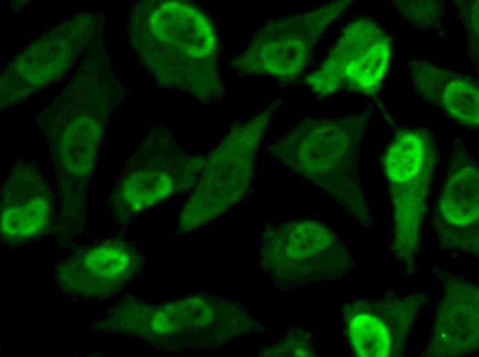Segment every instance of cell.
Returning <instances> with one entry per match:
<instances>
[{
  "label": "cell",
  "instance_id": "cell-1",
  "mask_svg": "<svg viewBox=\"0 0 479 357\" xmlns=\"http://www.w3.org/2000/svg\"><path fill=\"white\" fill-rule=\"evenodd\" d=\"M101 101L56 102L43 116L58 190V233L72 239L85 229L86 194L94 174L107 120Z\"/></svg>",
  "mask_w": 479,
  "mask_h": 357
},
{
  "label": "cell",
  "instance_id": "cell-2",
  "mask_svg": "<svg viewBox=\"0 0 479 357\" xmlns=\"http://www.w3.org/2000/svg\"><path fill=\"white\" fill-rule=\"evenodd\" d=\"M436 137L426 126L396 131L383 157L392 207L390 249L413 272L421 249V229L438 162Z\"/></svg>",
  "mask_w": 479,
  "mask_h": 357
},
{
  "label": "cell",
  "instance_id": "cell-3",
  "mask_svg": "<svg viewBox=\"0 0 479 357\" xmlns=\"http://www.w3.org/2000/svg\"><path fill=\"white\" fill-rule=\"evenodd\" d=\"M392 56L390 34L371 19L349 22L324 61L306 82L321 97L348 90L376 93L387 75Z\"/></svg>",
  "mask_w": 479,
  "mask_h": 357
},
{
  "label": "cell",
  "instance_id": "cell-4",
  "mask_svg": "<svg viewBox=\"0 0 479 357\" xmlns=\"http://www.w3.org/2000/svg\"><path fill=\"white\" fill-rule=\"evenodd\" d=\"M353 3L332 1L300 14L266 23L247 52L251 69L277 80L292 81L310 61L319 38Z\"/></svg>",
  "mask_w": 479,
  "mask_h": 357
},
{
  "label": "cell",
  "instance_id": "cell-5",
  "mask_svg": "<svg viewBox=\"0 0 479 357\" xmlns=\"http://www.w3.org/2000/svg\"><path fill=\"white\" fill-rule=\"evenodd\" d=\"M198 295L160 306L145 303L139 338L158 345L211 343L239 333L250 321L234 303Z\"/></svg>",
  "mask_w": 479,
  "mask_h": 357
},
{
  "label": "cell",
  "instance_id": "cell-6",
  "mask_svg": "<svg viewBox=\"0 0 479 357\" xmlns=\"http://www.w3.org/2000/svg\"><path fill=\"white\" fill-rule=\"evenodd\" d=\"M427 300L422 292L399 294L386 290L374 299L349 303L345 316L354 353L363 357L403 356L419 312Z\"/></svg>",
  "mask_w": 479,
  "mask_h": 357
},
{
  "label": "cell",
  "instance_id": "cell-7",
  "mask_svg": "<svg viewBox=\"0 0 479 357\" xmlns=\"http://www.w3.org/2000/svg\"><path fill=\"white\" fill-rule=\"evenodd\" d=\"M478 173L476 161L457 138L435 211L440 246L445 251L478 255Z\"/></svg>",
  "mask_w": 479,
  "mask_h": 357
},
{
  "label": "cell",
  "instance_id": "cell-8",
  "mask_svg": "<svg viewBox=\"0 0 479 357\" xmlns=\"http://www.w3.org/2000/svg\"><path fill=\"white\" fill-rule=\"evenodd\" d=\"M142 255L129 243L100 241L77 249L54 269L59 289L70 295L105 299L142 270Z\"/></svg>",
  "mask_w": 479,
  "mask_h": 357
},
{
  "label": "cell",
  "instance_id": "cell-9",
  "mask_svg": "<svg viewBox=\"0 0 479 357\" xmlns=\"http://www.w3.org/2000/svg\"><path fill=\"white\" fill-rule=\"evenodd\" d=\"M53 201L52 190L34 163L13 164L0 191L1 241L19 246L47 234Z\"/></svg>",
  "mask_w": 479,
  "mask_h": 357
},
{
  "label": "cell",
  "instance_id": "cell-10",
  "mask_svg": "<svg viewBox=\"0 0 479 357\" xmlns=\"http://www.w3.org/2000/svg\"><path fill=\"white\" fill-rule=\"evenodd\" d=\"M443 295L437 304L432 330L422 354L454 357L478 351L479 290L467 279L438 270Z\"/></svg>",
  "mask_w": 479,
  "mask_h": 357
},
{
  "label": "cell",
  "instance_id": "cell-11",
  "mask_svg": "<svg viewBox=\"0 0 479 357\" xmlns=\"http://www.w3.org/2000/svg\"><path fill=\"white\" fill-rule=\"evenodd\" d=\"M414 89L421 99L462 126L478 128L479 88L474 78L427 60L409 62Z\"/></svg>",
  "mask_w": 479,
  "mask_h": 357
},
{
  "label": "cell",
  "instance_id": "cell-12",
  "mask_svg": "<svg viewBox=\"0 0 479 357\" xmlns=\"http://www.w3.org/2000/svg\"><path fill=\"white\" fill-rule=\"evenodd\" d=\"M392 2L401 16L418 28L429 30L440 26L444 8L442 0H394Z\"/></svg>",
  "mask_w": 479,
  "mask_h": 357
},
{
  "label": "cell",
  "instance_id": "cell-13",
  "mask_svg": "<svg viewBox=\"0 0 479 357\" xmlns=\"http://www.w3.org/2000/svg\"><path fill=\"white\" fill-rule=\"evenodd\" d=\"M465 25L470 57L478 64V1L457 0L453 1Z\"/></svg>",
  "mask_w": 479,
  "mask_h": 357
},
{
  "label": "cell",
  "instance_id": "cell-14",
  "mask_svg": "<svg viewBox=\"0 0 479 357\" xmlns=\"http://www.w3.org/2000/svg\"><path fill=\"white\" fill-rule=\"evenodd\" d=\"M297 182L299 184H301V183H304V182L302 180H301L300 178H297Z\"/></svg>",
  "mask_w": 479,
  "mask_h": 357
}]
</instances>
